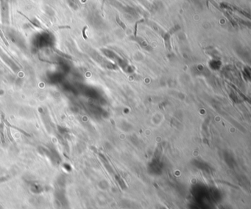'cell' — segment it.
<instances>
[{"label":"cell","instance_id":"6da1fadb","mask_svg":"<svg viewBox=\"0 0 251 209\" xmlns=\"http://www.w3.org/2000/svg\"><path fill=\"white\" fill-rule=\"evenodd\" d=\"M0 137L2 143H5V137H4V116L2 115V121L0 123Z\"/></svg>","mask_w":251,"mask_h":209},{"label":"cell","instance_id":"7a4b0ae2","mask_svg":"<svg viewBox=\"0 0 251 209\" xmlns=\"http://www.w3.org/2000/svg\"><path fill=\"white\" fill-rule=\"evenodd\" d=\"M0 209H2V208H0Z\"/></svg>","mask_w":251,"mask_h":209}]
</instances>
